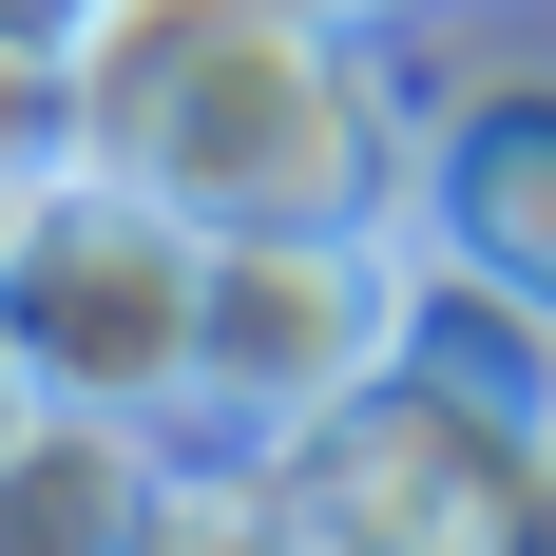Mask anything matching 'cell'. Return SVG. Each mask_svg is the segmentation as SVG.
<instances>
[{"label":"cell","instance_id":"obj_1","mask_svg":"<svg viewBox=\"0 0 556 556\" xmlns=\"http://www.w3.org/2000/svg\"><path fill=\"white\" fill-rule=\"evenodd\" d=\"M0 307L39 345L58 403H135V422H192V307H212V230L173 212L154 173H39L20 230H0Z\"/></svg>","mask_w":556,"mask_h":556},{"label":"cell","instance_id":"obj_2","mask_svg":"<svg viewBox=\"0 0 556 556\" xmlns=\"http://www.w3.org/2000/svg\"><path fill=\"white\" fill-rule=\"evenodd\" d=\"M269 460L327 556H556V442L500 422L480 384H442V365H384L365 403H327Z\"/></svg>","mask_w":556,"mask_h":556},{"label":"cell","instance_id":"obj_3","mask_svg":"<svg viewBox=\"0 0 556 556\" xmlns=\"http://www.w3.org/2000/svg\"><path fill=\"white\" fill-rule=\"evenodd\" d=\"M384 365H403V250L384 230H327V212L212 230V307H192V422L212 442H307Z\"/></svg>","mask_w":556,"mask_h":556},{"label":"cell","instance_id":"obj_4","mask_svg":"<svg viewBox=\"0 0 556 556\" xmlns=\"http://www.w3.org/2000/svg\"><path fill=\"white\" fill-rule=\"evenodd\" d=\"M192 422H135V403H39L0 442V556H135L154 538V480Z\"/></svg>","mask_w":556,"mask_h":556},{"label":"cell","instance_id":"obj_5","mask_svg":"<svg viewBox=\"0 0 556 556\" xmlns=\"http://www.w3.org/2000/svg\"><path fill=\"white\" fill-rule=\"evenodd\" d=\"M422 212H442L480 269H518V288L556 307V58L480 77V97L422 135Z\"/></svg>","mask_w":556,"mask_h":556},{"label":"cell","instance_id":"obj_6","mask_svg":"<svg viewBox=\"0 0 556 556\" xmlns=\"http://www.w3.org/2000/svg\"><path fill=\"white\" fill-rule=\"evenodd\" d=\"M250 0H58V58H77V154L135 173L154 154V115L192 97V58L230 39Z\"/></svg>","mask_w":556,"mask_h":556},{"label":"cell","instance_id":"obj_7","mask_svg":"<svg viewBox=\"0 0 556 556\" xmlns=\"http://www.w3.org/2000/svg\"><path fill=\"white\" fill-rule=\"evenodd\" d=\"M135 556H327V538H307V500H288L269 442H212V422H192V442H173V480H154V538H135Z\"/></svg>","mask_w":556,"mask_h":556},{"label":"cell","instance_id":"obj_8","mask_svg":"<svg viewBox=\"0 0 556 556\" xmlns=\"http://www.w3.org/2000/svg\"><path fill=\"white\" fill-rule=\"evenodd\" d=\"M77 173V58H58V0H0V192Z\"/></svg>","mask_w":556,"mask_h":556},{"label":"cell","instance_id":"obj_9","mask_svg":"<svg viewBox=\"0 0 556 556\" xmlns=\"http://www.w3.org/2000/svg\"><path fill=\"white\" fill-rule=\"evenodd\" d=\"M39 403H58V384H39V345H20V307H0V442H20Z\"/></svg>","mask_w":556,"mask_h":556},{"label":"cell","instance_id":"obj_10","mask_svg":"<svg viewBox=\"0 0 556 556\" xmlns=\"http://www.w3.org/2000/svg\"><path fill=\"white\" fill-rule=\"evenodd\" d=\"M307 20H345V39H403V20H422V0H307Z\"/></svg>","mask_w":556,"mask_h":556},{"label":"cell","instance_id":"obj_11","mask_svg":"<svg viewBox=\"0 0 556 556\" xmlns=\"http://www.w3.org/2000/svg\"><path fill=\"white\" fill-rule=\"evenodd\" d=\"M0 230H20V192H0Z\"/></svg>","mask_w":556,"mask_h":556}]
</instances>
